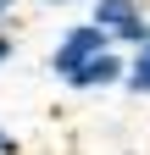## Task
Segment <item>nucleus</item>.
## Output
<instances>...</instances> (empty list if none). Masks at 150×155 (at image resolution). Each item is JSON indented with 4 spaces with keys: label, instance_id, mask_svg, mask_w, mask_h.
I'll use <instances>...</instances> for the list:
<instances>
[{
    "label": "nucleus",
    "instance_id": "obj_1",
    "mask_svg": "<svg viewBox=\"0 0 150 155\" xmlns=\"http://www.w3.org/2000/svg\"><path fill=\"white\" fill-rule=\"evenodd\" d=\"M89 22L106 28V39L117 50H139L150 39V11L145 0H89Z\"/></svg>",
    "mask_w": 150,
    "mask_h": 155
},
{
    "label": "nucleus",
    "instance_id": "obj_2",
    "mask_svg": "<svg viewBox=\"0 0 150 155\" xmlns=\"http://www.w3.org/2000/svg\"><path fill=\"white\" fill-rule=\"evenodd\" d=\"M106 50H111L106 28H95V22H67V28H61V39L50 45V61H45V67L67 83L78 67H89V61H95V55H106Z\"/></svg>",
    "mask_w": 150,
    "mask_h": 155
},
{
    "label": "nucleus",
    "instance_id": "obj_3",
    "mask_svg": "<svg viewBox=\"0 0 150 155\" xmlns=\"http://www.w3.org/2000/svg\"><path fill=\"white\" fill-rule=\"evenodd\" d=\"M117 83H128V50H117V45L67 78V89H72V94H100V89H117Z\"/></svg>",
    "mask_w": 150,
    "mask_h": 155
},
{
    "label": "nucleus",
    "instance_id": "obj_4",
    "mask_svg": "<svg viewBox=\"0 0 150 155\" xmlns=\"http://www.w3.org/2000/svg\"><path fill=\"white\" fill-rule=\"evenodd\" d=\"M128 94H139V100H150V39L139 50H128V83H122Z\"/></svg>",
    "mask_w": 150,
    "mask_h": 155
},
{
    "label": "nucleus",
    "instance_id": "obj_5",
    "mask_svg": "<svg viewBox=\"0 0 150 155\" xmlns=\"http://www.w3.org/2000/svg\"><path fill=\"white\" fill-rule=\"evenodd\" d=\"M11 55H17V39H11L6 28H0V67H11Z\"/></svg>",
    "mask_w": 150,
    "mask_h": 155
},
{
    "label": "nucleus",
    "instance_id": "obj_6",
    "mask_svg": "<svg viewBox=\"0 0 150 155\" xmlns=\"http://www.w3.org/2000/svg\"><path fill=\"white\" fill-rule=\"evenodd\" d=\"M0 155H17V139H11L6 127H0Z\"/></svg>",
    "mask_w": 150,
    "mask_h": 155
},
{
    "label": "nucleus",
    "instance_id": "obj_7",
    "mask_svg": "<svg viewBox=\"0 0 150 155\" xmlns=\"http://www.w3.org/2000/svg\"><path fill=\"white\" fill-rule=\"evenodd\" d=\"M22 6V0H0V22H11V11Z\"/></svg>",
    "mask_w": 150,
    "mask_h": 155
},
{
    "label": "nucleus",
    "instance_id": "obj_8",
    "mask_svg": "<svg viewBox=\"0 0 150 155\" xmlns=\"http://www.w3.org/2000/svg\"><path fill=\"white\" fill-rule=\"evenodd\" d=\"M39 6H72V0H39Z\"/></svg>",
    "mask_w": 150,
    "mask_h": 155
}]
</instances>
